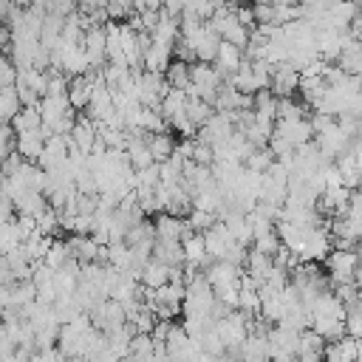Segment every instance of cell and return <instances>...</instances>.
I'll return each mask as SVG.
<instances>
[{
	"label": "cell",
	"instance_id": "cell-1",
	"mask_svg": "<svg viewBox=\"0 0 362 362\" xmlns=\"http://www.w3.org/2000/svg\"><path fill=\"white\" fill-rule=\"evenodd\" d=\"M221 82L223 79L215 71V65L195 59V62H189V85L184 88V93L187 96H198V99H204V102L212 105V96H215V90H218Z\"/></svg>",
	"mask_w": 362,
	"mask_h": 362
},
{
	"label": "cell",
	"instance_id": "cell-2",
	"mask_svg": "<svg viewBox=\"0 0 362 362\" xmlns=\"http://www.w3.org/2000/svg\"><path fill=\"white\" fill-rule=\"evenodd\" d=\"M328 260V280L337 283H356L359 286V257L356 249H334L325 255Z\"/></svg>",
	"mask_w": 362,
	"mask_h": 362
},
{
	"label": "cell",
	"instance_id": "cell-3",
	"mask_svg": "<svg viewBox=\"0 0 362 362\" xmlns=\"http://www.w3.org/2000/svg\"><path fill=\"white\" fill-rule=\"evenodd\" d=\"M354 136H348L334 119L322 127V130H317L314 136H311V141H314V147L320 150V156L325 158V161H334L345 147H348V141H351Z\"/></svg>",
	"mask_w": 362,
	"mask_h": 362
},
{
	"label": "cell",
	"instance_id": "cell-4",
	"mask_svg": "<svg viewBox=\"0 0 362 362\" xmlns=\"http://www.w3.org/2000/svg\"><path fill=\"white\" fill-rule=\"evenodd\" d=\"M88 317H90V325L99 328V331H105V334L127 322L124 305H122L119 300H110V297H105L102 303H96V305L88 311Z\"/></svg>",
	"mask_w": 362,
	"mask_h": 362
},
{
	"label": "cell",
	"instance_id": "cell-5",
	"mask_svg": "<svg viewBox=\"0 0 362 362\" xmlns=\"http://www.w3.org/2000/svg\"><path fill=\"white\" fill-rule=\"evenodd\" d=\"M272 133L280 136L291 147H300V144L311 141V124H308V119H277L272 124Z\"/></svg>",
	"mask_w": 362,
	"mask_h": 362
},
{
	"label": "cell",
	"instance_id": "cell-6",
	"mask_svg": "<svg viewBox=\"0 0 362 362\" xmlns=\"http://www.w3.org/2000/svg\"><path fill=\"white\" fill-rule=\"evenodd\" d=\"M48 136H54V133L48 127H42V124L37 130L14 133V153L20 158H25V161H37V156H40V150H42V144H45Z\"/></svg>",
	"mask_w": 362,
	"mask_h": 362
},
{
	"label": "cell",
	"instance_id": "cell-7",
	"mask_svg": "<svg viewBox=\"0 0 362 362\" xmlns=\"http://www.w3.org/2000/svg\"><path fill=\"white\" fill-rule=\"evenodd\" d=\"M300 82V71L291 62H277L272 65V76H269V90L274 96H291L297 90Z\"/></svg>",
	"mask_w": 362,
	"mask_h": 362
},
{
	"label": "cell",
	"instance_id": "cell-8",
	"mask_svg": "<svg viewBox=\"0 0 362 362\" xmlns=\"http://www.w3.org/2000/svg\"><path fill=\"white\" fill-rule=\"evenodd\" d=\"M201 238H204V249H206V255H209L212 260H223V255L229 252V246H235L232 232H229L221 221H215L206 232H201Z\"/></svg>",
	"mask_w": 362,
	"mask_h": 362
},
{
	"label": "cell",
	"instance_id": "cell-9",
	"mask_svg": "<svg viewBox=\"0 0 362 362\" xmlns=\"http://www.w3.org/2000/svg\"><path fill=\"white\" fill-rule=\"evenodd\" d=\"M82 51L88 57L90 71H99L105 65V25H90L82 34Z\"/></svg>",
	"mask_w": 362,
	"mask_h": 362
},
{
	"label": "cell",
	"instance_id": "cell-10",
	"mask_svg": "<svg viewBox=\"0 0 362 362\" xmlns=\"http://www.w3.org/2000/svg\"><path fill=\"white\" fill-rule=\"evenodd\" d=\"M153 229H156V238L158 240H181L189 229L187 218H175V215H167V212H158L156 221H153Z\"/></svg>",
	"mask_w": 362,
	"mask_h": 362
},
{
	"label": "cell",
	"instance_id": "cell-11",
	"mask_svg": "<svg viewBox=\"0 0 362 362\" xmlns=\"http://www.w3.org/2000/svg\"><path fill=\"white\" fill-rule=\"evenodd\" d=\"M215 71L221 74V79L226 82V76L243 62V48H238V45H232V42H218V51H215Z\"/></svg>",
	"mask_w": 362,
	"mask_h": 362
},
{
	"label": "cell",
	"instance_id": "cell-12",
	"mask_svg": "<svg viewBox=\"0 0 362 362\" xmlns=\"http://www.w3.org/2000/svg\"><path fill=\"white\" fill-rule=\"evenodd\" d=\"M68 141H71L74 150H79V153L88 156L90 147H93V141H96V124H93L88 116H79V119L74 122L71 133H68Z\"/></svg>",
	"mask_w": 362,
	"mask_h": 362
},
{
	"label": "cell",
	"instance_id": "cell-13",
	"mask_svg": "<svg viewBox=\"0 0 362 362\" xmlns=\"http://www.w3.org/2000/svg\"><path fill=\"white\" fill-rule=\"evenodd\" d=\"M170 59H173V45H167V42H153L150 40V45L141 51L144 71H161L164 74V68L170 65Z\"/></svg>",
	"mask_w": 362,
	"mask_h": 362
},
{
	"label": "cell",
	"instance_id": "cell-14",
	"mask_svg": "<svg viewBox=\"0 0 362 362\" xmlns=\"http://www.w3.org/2000/svg\"><path fill=\"white\" fill-rule=\"evenodd\" d=\"M37 110H40L42 127H48V130H51V124H54L65 110H71V105H68V96H65V93H62V96H40Z\"/></svg>",
	"mask_w": 362,
	"mask_h": 362
},
{
	"label": "cell",
	"instance_id": "cell-15",
	"mask_svg": "<svg viewBox=\"0 0 362 362\" xmlns=\"http://www.w3.org/2000/svg\"><path fill=\"white\" fill-rule=\"evenodd\" d=\"M206 283L212 286V288H218V286H229V283H238V277H240V269L238 266H232V263H226V260H209V266H206Z\"/></svg>",
	"mask_w": 362,
	"mask_h": 362
},
{
	"label": "cell",
	"instance_id": "cell-16",
	"mask_svg": "<svg viewBox=\"0 0 362 362\" xmlns=\"http://www.w3.org/2000/svg\"><path fill=\"white\" fill-rule=\"evenodd\" d=\"M150 257H156L164 266H184V252H181V240H153Z\"/></svg>",
	"mask_w": 362,
	"mask_h": 362
},
{
	"label": "cell",
	"instance_id": "cell-17",
	"mask_svg": "<svg viewBox=\"0 0 362 362\" xmlns=\"http://www.w3.org/2000/svg\"><path fill=\"white\" fill-rule=\"evenodd\" d=\"M65 96H68V105L74 110H85L88 102H90V76H85V74L82 76H71Z\"/></svg>",
	"mask_w": 362,
	"mask_h": 362
},
{
	"label": "cell",
	"instance_id": "cell-18",
	"mask_svg": "<svg viewBox=\"0 0 362 362\" xmlns=\"http://www.w3.org/2000/svg\"><path fill=\"white\" fill-rule=\"evenodd\" d=\"M337 62H339L337 68H342L348 76H359V71H362V48H359V40H348L345 48L339 51Z\"/></svg>",
	"mask_w": 362,
	"mask_h": 362
},
{
	"label": "cell",
	"instance_id": "cell-19",
	"mask_svg": "<svg viewBox=\"0 0 362 362\" xmlns=\"http://www.w3.org/2000/svg\"><path fill=\"white\" fill-rule=\"evenodd\" d=\"M11 206L17 209V215H31V218H37V215L48 206V201H45V195H42V192L25 189V192H20V195L11 201Z\"/></svg>",
	"mask_w": 362,
	"mask_h": 362
},
{
	"label": "cell",
	"instance_id": "cell-20",
	"mask_svg": "<svg viewBox=\"0 0 362 362\" xmlns=\"http://www.w3.org/2000/svg\"><path fill=\"white\" fill-rule=\"evenodd\" d=\"M65 243H68V249H71V257H76L79 263L96 260V255H99V243H96L90 235H71Z\"/></svg>",
	"mask_w": 362,
	"mask_h": 362
},
{
	"label": "cell",
	"instance_id": "cell-21",
	"mask_svg": "<svg viewBox=\"0 0 362 362\" xmlns=\"http://www.w3.org/2000/svg\"><path fill=\"white\" fill-rule=\"evenodd\" d=\"M243 266H246V274H249L255 283H263L266 274L272 272V257L263 255V252H257V249H246V260H243Z\"/></svg>",
	"mask_w": 362,
	"mask_h": 362
},
{
	"label": "cell",
	"instance_id": "cell-22",
	"mask_svg": "<svg viewBox=\"0 0 362 362\" xmlns=\"http://www.w3.org/2000/svg\"><path fill=\"white\" fill-rule=\"evenodd\" d=\"M144 144H147V150H150V156H153L156 164H158V161H167V158L173 156V147H175V141L167 136V130H161V133H147V136H144Z\"/></svg>",
	"mask_w": 362,
	"mask_h": 362
},
{
	"label": "cell",
	"instance_id": "cell-23",
	"mask_svg": "<svg viewBox=\"0 0 362 362\" xmlns=\"http://www.w3.org/2000/svg\"><path fill=\"white\" fill-rule=\"evenodd\" d=\"M175 37H178V17H170V14H164V11L158 8V23H156V28L150 31V40H153V42H167V45H173Z\"/></svg>",
	"mask_w": 362,
	"mask_h": 362
},
{
	"label": "cell",
	"instance_id": "cell-24",
	"mask_svg": "<svg viewBox=\"0 0 362 362\" xmlns=\"http://www.w3.org/2000/svg\"><path fill=\"white\" fill-rule=\"evenodd\" d=\"M167 277H170V266H164V263H158L156 257H150V260L141 266V277H139V283L147 286V288H158V286L167 283Z\"/></svg>",
	"mask_w": 362,
	"mask_h": 362
},
{
	"label": "cell",
	"instance_id": "cell-25",
	"mask_svg": "<svg viewBox=\"0 0 362 362\" xmlns=\"http://www.w3.org/2000/svg\"><path fill=\"white\" fill-rule=\"evenodd\" d=\"M164 82H167V88H178V90H184V88L189 85V62L170 59V65L164 68Z\"/></svg>",
	"mask_w": 362,
	"mask_h": 362
},
{
	"label": "cell",
	"instance_id": "cell-26",
	"mask_svg": "<svg viewBox=\"0 0 362 362\" xmlns=\"http://www.w3.org/2000/svg\"><path fill=\"white\" fill-rule=\"evenodd\" d=\"M11 130L14 133H25V130H37L40 124H42V119H40V110H37V105H31V107H20L14 116H11Z\"/></svg>",
	"mask_w": 362,
	"mask_h": 362
},
{
	"label": "cell",
	"instance_id": "cell-27",
	"mask_svg": "<svg viewBox=\"0 0 362 362\" xmlns=\"http://www.w3.org/2000/svg\"><path fill=\"white\" fill-rule=\"evenodd\" d=\"M184 113H187V119H189L195 127H201L215 110H212L209 102H204V99H198V96H187V102H184Z\"/></svg>",
	"mask_w": 362,
	"mask_h": 362
},
{
	"label": "cell",
	"instance_id": "cell-28",
	"mask_svg": "<svg viewBox=\"0 0 362 362\" xmlns=\"http://www.w3.org/2000/svg\"><path fill=\"white\" fill-rule=\"evenodd\" d=\"M20 110V99H17V90L14 85L8 88H0V124H8L11 116Z\"/></svg>",
	"mask_w": 362,
	"mask_h": 362
},
{
	"label": "cell",
	"instance_id": "cell-29",
	"mask_svg": "<svg viewBox=\"0 0 362 362\" xmlns=\"http://www.w3.org/2000/svg\"><path fill=\"white\" fill-rule=\"evenodd\" d=\"M68 260H71V249H68V243H65V240H51V246H48L42 263L51 266V269H59V266H65Z\"/></svg>",
	"mask_w": 362,
	"mask_h": 362
},
{
	"label": "cell",
	"instance_id": "cell-30",
	"mask_svg": "<svg viewBox=\"0 0 362 362\" xmlns=\"http://www.w3.org/2000/svg\"><path fill=\"white\" fill-rule=\"evenodd\" d=\"M139 127H141V133H161V130H167V122L156 107H141Z\"/></svg>",
	"mask_w": 362,
	"mask_h": 362
},
{
	"label": "cell",
	"instance_id": "cell-31",
	"mask_svg": "<svg viewBox=\"0 0 362 362\" xmlns=\"http://www.w3.org/2000/svg\"><path fill=\"white\" fill-rule=\"evenodd\" d=\"M34 223H37V232H42V235H48V238H54L62 226H59V212L57 209H51V206H45L37 218H34Z\"/></svg>",
	"mask_w": 362,
	"mask_h": 362
},
{
	"label": "cell",
	"instance_id": "cell-32",
	"mask_svg": "<svg viewBox=\"0 0 362 362\" xmlns=\"http://www.w3.org/2000/svg\"><path fill=\"white\" fill-rule=\"evenodd\" d=\"M277 119H305V105L294 102L291 96H277Z\"/></svg>",
	"mask_w": 362,
	"mask_h": 362
},
{
	"label": "cell",
	"instance_id": "cell-33",
	"mask_svg": "<svg viewBox=\"0 0 362 362\" xmlns=\"http://www.w3.org/2000/svg\"><path fill=\"white\" fill-rule=\"evenodd\" d=\"M300 20V3H286V6H272V25H286Z\"/></svg>",
	"mask_w": 362,
	"mask_h": 362
},
{
	"label": "cell",
	"instance_id": "cell-34",
	"mask_svg": "<svg viewBox=\"0 0 362 362\" xmlns=\"http://www.w3.org/2000/svg\"><path fill=\"white\" fill-rule=\"evenodd\" d=\"M272 161H274V158H272V153H269L266 147H255V150L246 156L243 167H249V170H257V173H266Z\"/></svg>",
	"mask_w": 362,
	"mask_h": 362
},
{
	"label": "cell",
	"instance_id": "cell-35",
	"mask_svg": "<svg viewBox=\"0 0 362 362\" xmlns=\"http://www.w3.org/2000/svg\"><path fill=\"white\" fill-rule=\"evenodd\" d=\"M215 221H218L215 212H204V209H189L187 212V223H189L192 232H206Z\"/></svg>",
	"mask_w": 362,
	"mask_h": 362
},
{
	"label": "cell",
	"instance_id": "cell-36",
	"mask_svg": "<svg viewBox=\"0 0 362 362\" xmlns=\"http://www.w3.org/2000/svg\"><path fill=\"white\" fill-rule=\"evenodd\" d=\"M252 243H255L252 249H257V252H263V255H269V257L280 249V238H277V232H274V229H272V232H266V235H260V238H255Z\"/></svg>",
	"mask_w": 362,
	"mask_h": 362
},
{
	"label": "cell",
	"instance_id": "cell-37",
	"mask_svg": "<svg viewBox=\"0 0 362 362\" xmlns=\"http://www.w3.org/2000/svg\"><path fill=\"white\" fill-rule=\"evenodd\" d=\"M130 354H136V356H150V354H153V337H150V334H133V337H130Z\"/></svg>",
	"mask_w": 362,
	"mask_h": 362
},
{
	"label": "cell",
	"instance_id": "cell-38",
	"mask_svg": "<svg viewBox=\"0 0 362 362\" xmlns=\"http://www.w3.org/2000/svg\"><path fill=\"white\" fill-rule=\"evenodd\" d=\"M68 79L65 74H48V85H45V96H62L68 90Z\"/></svg>",
	"mask_w": 362,
	"mask_h": 362
},
{
	"label": "cell",
	"instance_id": "cell-39",
	"mask_svg": "<svg viewBox=\"0 0 362 362\" xmlns=\"http://www.w3.org/2000/svg\"><path fill=\"white\" fill-rule=\"evenodd\" d=\"M8 153H14V130L11 124H0V164Z\"/></svg>",
	"mask_w": 362,
	"mask_h": 362
},
{
	"label": "cell",
	"instance_id": "cell-40",
	"mask_svg": "<svg viewBox=\"0 0 362 362\" xmlns=\"http://www.w3.org/2000/svg\"><path fill=\"white\" fill-rule=\"evenodd\" d=\"M45 11L59 14V17H68V14L76 11V0H45Z\"/></svg>",
	"mask_w": 362,
	"mask_h": 362
},
{
	"label": "cell",
	"instance_id": "cell-41",
	"mask_svg": "<svg viewBox=\"0 0 362 362\" xmlns=\"http://www.w3.org/2000/svg\"><path fill=\"white\" fill-rule=\"evenodd\" d=\"M14 79H17V68H14V62H11L8 57L0 54V88L14 85Z\"/></svg>",
	"mask_w": 362,
	"mask_h": 362
},
{
	"label": "cell",
	"instance_id": "cell-42",
	"mask_svg": "<svg viewBox=\"0 0 362 362\" xmlns=\"http://www.w3.org/2000/svg\"><path fill=\"white\" fill-rule=\"evenodd\" d=\"M252 17H255V23H257V25H263V23H272V6L257 0V3L252 6Z\"/></svg>",
	"mask_w": 362,
	"mask_h": 362
},
{
	"label": "cell",
	"instance_id": "cell-43",
	"mask_svg": "<svg viewBox=\"0 0 362 362\" xmlns=\"http://www.w3.org/2000/svg\"><path fill=\"white\" fill-rule=\"evenodd\" d=\"M184 3H187V0H161V11L170 14V17H178L181 8H184Z\"/></svg>",
	"mask_w": 362,
	"mask_h": 362
},
{
	"label": "cell",
	"instance_id": "cell-44",
	"mask_svg": "<svg viewBox=\"0 0 362 362\" xmlns=\"http://www.w3.org/2000/svg\"><path fill=\"white\" fill-rule=\"evenodd\" d=\"M8 354H14V342H11L8 331L0 325V359H3V356H8Z\"/></svg>",
	"mask_w": 362,
	"mask_h": 362
},
{
	"label": "cell",
	"instance_id": "cell-45",
	"mask_svg": "<svg viewBox=\"0 0 362 362\" xmlns=\"http://www.w3.org/2000/svg\"><path fill=\"white\" fill-rule=\"evenodd\" d=\"M85 362H122L119 356H113L107 348H102V351H96V354H90Z\"/></svg>",
	"mask_w": 362,
	"mask_h": 362
},
{
	"label": "cell",
	"instance_id": "cell-46",
	"mask_svg": "<svg viewBox=\"0 0 362 362\" xmlns=\"http://www.w3.org/2000/svg\"><path fill=\"white\" fill-rule=\"evenodd\" d=\"M105 3H107V0H76V8H79L82 14H88V11L105 8Z\"/></svg>",
	"mask_w": 362,
	"mask_h": 362
},
{
	"label": "cell",
	"instance_id": "cell-47",
	"mask_svg": "<svg viewBox=\"0 0 362 362\" xmlns=\"http://www.w3.org/2000/svg\"><path fill=\"white\" fill-rule=\"evenodd\" d=\"M11 11V0H0V20H6Z\"/></svg>",
	"mask_w": 362,
	"mask_h": 362
},
{
	"label": "cell",
	"instance_id": "cell-48",
	"mask_svg": "<svg viewBox=\"0 0 362 362\" xmlns=\"http://www.w3.org/2000/svg\"><path fill=\"white\" fill-rule=\"evenodd\" d=\"M3 45H8V28L6 25H0V48Z\"/></svg>",
	"mask_w": 362,
	"mask_h": 362
},
{
	"label": "cell",
	"instance_id": "cell-49",
	"mask_svg": "<svg viewBox=\"0 0 362 362\" xmlns=\"http://www.w3.org/2000/svg\"><path fill=\"white\" fill-rule=\"evenodd\" d=\"M141 3H144V8H156V11L161 8V0H141ZM144 8H141V11H144Z\"/></svg>",
	"mask_w": 362,
	"mask_h": 362
},
{
	"label": "cell",
	"instance_id": "cell-50",
	"mask_svg": "<svg viewBox=\"0 0 362 362\" xmlns=\"http://www.w3.org/2000/svg\"><path fill=\"white\" fill-rule=\"evenodd\" d=\"M218 362H238V359H235V356H223V354H221V356H218Z\"/></svg>",
	"mask_w": 362,
	"mask_h": 362
}]
</instances>
